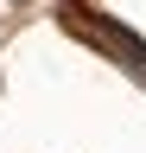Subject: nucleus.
I'll list each match as a JSON object with an SVG mask.
<instances>
[{
  "label": "nucleus",
  "mask_w": 146,
  "mask_h": 153,
  "mask_svg": "<svg viewBox=\"0 0 146 153\" xmlns=\"http://www.w3.org/2000/svg\"><path fill=\"white\" fill-rule=\"evenodd\" d=\"M89 32H95V38H102V45H108V51H114V57H121V64H127V70H134V76H140V83H146V45H140V38H134V32H127V26H108V19H95V26H89Z\"/></svg>",
  "instance_id": "nucleus-1"
}]
</instances>
